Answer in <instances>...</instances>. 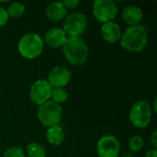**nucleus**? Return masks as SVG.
<instances>
[{
	"instance_id": "12",
	"label": "nucleus",
	"mask_w": 157,
	"mask_h": 157,
	"mask_svg": "<svg viewBox=\"0 0 157 157\" xmlns=\"http://www.w3.org/2000/svg\"><path fill=\"white\" fill-rule=\"evenodd\" d=\"M101 34L103 39L109 43H115L121 40V29L119 24L110 21L104 23L101 28Z\"/></svg>"
},
{
	"instance_id": "13",
	"label": "nucleus",
	"mask_w": 157,
	"mask_h": 157,
	"mask_svg": "<svg viewBox=\"0 0 157 157\" xmlns=\"http://www.w3.org/2000/svg\"><path fill=\"white\" fill-rule=\"evenodd\" d=\"M143 17L144 15L141 8L136 6L129 5L126 6L122 10L123 20L131 27L140 25V22L143 20Z\"/></svg>"
},
{
	"instance_id": "4",
	"label": "nucleus",
	"mask_w": 157,
	"mask_h": 157,
	"mask_svg": "<svg viewBox=\"0 0 157 157\" xmlns=\"http://www.w3.org/2000/svg\"><path fill=\"white\" fill-rule=\"evenodd\" d=\"M38 119L45 127H52L59 125L62 118V107L52 100H48L39 107Z\"/></svg>"
},
{
	"instance_id": "10",
	"label": "nucleus",
	"mask_w": 157,
	"mask_h": 157,
	"mask_svg": "<svg viewBox=\"0 0 157 157\" xmlns=\"http://www.w3.org/2000/svg\"><path fill=\"white\" fill-rule=\"evenodd\" d=\"M72 74L66 67H54L48 76V83L52 88H63L71 81Z\"/></svg>"
},
{
	"instance_id": "8",
	"label": "nucleus",
	"mask_w": 157,
	"mask_h": 157,
	"mask_svg": "<svg viewBox=\"0 0 157 157\" xmlns=\"http://www.w3.org/2000/svg\"><path fill=\"white\" fill-rule=\"evenodd\" d=\"M97 153L99 157H119L121 144L115 136L105 135L97 144Z\"/></svg>"
},
{
	"instance_id": "21",
	"label": "nucleus",
	"mask_w": 157,
	"mask_h": 157,
	"mask_svg": "<svg viewBox=\"0 0 157 157\" xmlns=\"http://www.w3.org/2000/svg\"><path fill=\"white\" fill-rule=\"evenodd\" d=\"M8 21V16L5 8L0 6V27H3Z\"/></svg>"
},
{
	"instance_id": "18",
	"label": "nucleus",
	"mask_w": 157,
	"mask_h": 157,
	"mask_svg": "<svg viewBox=\"0 0 157 157\" xmlns=\"http://www.w3.org/2000/svg\"><path fill=\"white\" fill-rule=\"evenodd\" d=\"M51 98H52V101L57 104H61L67 100L68 93L64 88H60V87L52 88V93H51Z\"/></svg>"
},
{
	"instance_id": "20",
	"label": "nucleus",
	"mask_w": 157,
	"mask_h": 157,
	"mask_svg": "<svg viewBox=\"0 0 157 157\" xmlns=\"http://www.w3.org/2000/svg\"><path fill=\"white\" fill-rule=\"evenodd\" d=\"M3 157H25V155H24L23 150L20 147L13 146V147L8 148L5 152Z\"/></svg>"
},
{
	"instance_id": "16",
	"label": "nucleus",
	"mask_w": 157,
	"mask_h": 157,
	"mask_svg": "<svg viewBox=\"0 0 157 157\" xmlns=\"http://www.w3.org/2000/svg\"><path fill=\"white\" fill-rule=\"evenodd\" d=\"M7 13L8 17H14V18H17L23 16V14L25 13V5L21 4V3H17V2H14L11 3L9 5V6L7 7V9L6 10Z\"/></svg>"
},
{
	"instance_id": "17",
	"label": "nucleus",
	"mask_w": 157,
	"mask_h": 157,
	"mask_svg": "<svg viewBox=\"0 0 157 157\" xmlns=\"http://www.w3.org/2000/svg\"><path fill=\"white\" fill-rule=\"evenodd\" d=\"M27 154L29 157H45L46 152L41 144L39 143H31L27 147Z\"/></svg>"
},
{
	"instance_id": "2",
	"label": "nucleus",
	"mask_w": 157,
	"mask_h": 157,
	"mask_svg": "<svg viewBox=\"0 0 157 157\" xmlns=\"http://www.w3.org/2000/svg\"><path fill=\"white\" fill-rule=\"evenodd\" d=\"M63 52L67 62L75 65L85 63L89 54L86 41L80 37H68L63 46Z\"/></svg>"
},
{
	"instance_id": "9",
	"label": "nucleus",
	"mask_w": 157,
	"mask_h": 157,
	"mask_svg": "<svg viewBox=\"0 0 157 157\" xmlns=\"http://www.w3.org/2000/svg\"><path fill=\"white\" fill-rule=\"evenodd\" d=\"M52 87L45 79L35 81L29 89V98L36 105H42L51 98Z\"/></svg>"
},
{
	"instance_id": "6",
	"label": "nucleus",
	"mask_w": 157,
	"mask_h": 157,
	"mask_svg": "<svg viewBox=\"0 0 157 157\" xmlns=\"http://www.w3.org/2000/svg\"><path fill=\"white\" fill-rule=\"evenodd\" d=\"M92 11L94 17L104 24L115 18L118 13V6L112 0H97L93 4Z\"/></svg>"
},
{
	"instance_id": "15",
	"label": "nucleus",
	"mask_w": 157,
	"mask_h": 157,
	"mask_svg": "<svg viewBox=\"0 0 157 157\" xmlns=\"http://www.w3.org/2000/svg\"><path fill=\"white\" fill-rule=\"evenodd\" d=\"M65 138V133L63 129L59 126H52L48 128L47 132H46V139L48 141L49 144H52V145H60L63 143Z\"/></svg>"
},
{
	"instance_id": "26",
	"label": "nucleus",
	"mask_w": 157,
	"mask_h": 157,
	"mask_svg": "<svg viewBox=\"0 0 157 157\" xmlns=\"http://www.w3.org/2000/svg\"><path fill=\"white\" fill-rule=\"evenodd\" d=\"M122 157H134V156H133L132 154H125V155H124Z\"/></svg>"
},
{
	"instance_id": "14",
	"label": "nucleus",
	"mask_w": 157,
	"mask_h": 157,
	"mask_svg": "<svg viewBox=\"0 0 157 157\" xmlns=\"http://www.w3.org/2000/svg\"><path fill=\"white\" fill-rule=\"evenodd\" d=\"M67 9L63 6V2H52L48 5L46 8V16L52 22L61 21L65 17Z\"/></svg>"
},
{
	"instance_id": "1",
	"label": "nucleus",
	"mask_w": 157,
	"mask_h": 157,
	"mask_svg": "<svg viewBox=\"0 0 157 157\" xmlns=\"http://www.w3.org/2000/svg\"><path fill=\"white\" fill-rule=\"evenodd\" d=\"M120 40L121 47L126 51L139 52L145 48L148 42L147 30L142 25L130 27L121 33Z\"/></svg>"
},
{
	"instance_id": "3",
	"label": "nucleus",
	"mask_w": 157,
	"mask_h": 157,
	"mask_svg": "<svg viewBox=\"0 0 157 157\" xmlns=\"http://www.w3.org/2000/svg\"><path fill=\"white\" fill-rule=\"evenodd\" d=\"M44 48L42 38L37 33H28L21 37L17 44L20 55L26 59H35L40 56Z\"/></svg>"
},
{
	"instance_id": "19",
	"label": "nucleus",
	"mask_w": 157,
	"mask_h": 157,
	"mask_svg": "<svg viewBox=\"0 0 157 157\" xmlns=\"http://www.w3.org/2000/svg\"><path fill=\"white\" fill-rule=\"evenodd\" d=\"M144 146V139L139 136V135H135L133 137L131 138V140L129 141V148L132 152H139Z\"/></svg>"
},
{
	"instance_id": "5",
	"label": "nucleus",
	"mask_w": 157,
	"mask_h": 157,
	"mask_svg": "<svg viewBox=\"0 0 157 157\" xmlns=\"http://www.w3.org/2000/svg\"><path fill=\"white\" fill-rule=\"evenodd\" d=\"M152 108L148 101L139 100L135 102L130 111V121L132 124L139 129L146 128L151 122Z\"/></svg>"
},
{
	"instance_id": "24",
	"label": "nucleus",
	"mask_w": 157,
	"mask_h": 157,
	"mask_svg": "<svg viewBox=\"0 0 157 157\" xmlns=\"http://www.w3.org/2000/svg\"><path fill=\"white\" fill-rule=\"evenodd\" d=\"M157 156V151L156 149H152L150 151H148L146 153L145 157H156Z\"/></svg>"
},
{
	"instance_id": "11",
	"label": "nucleus",
	"mask_w": 157,
	"mask_h": 157,
	"mask_svg": "<svg viewBox=\"0 0 157 157\" xmlns=\"http://www.w3.org/2000/svg\"><path fill=\"white\" fill-rule=\"evenodd\" d=\"M64 30L61 28H52L45 33L44 40L47 45L52 48H60L63 47L67 37Z\"/></svg>"
},
{
	"instance_id": "7",
	"label": "nucleus",
	"mask_w": 157,
	"mask_h": 157,
	"mask_svg": "<svg viewBox=\"0 0 157 157\" xmlns=\"http://www.w3.org/2000/svg\"><path fill=\"white\" fill-rule=\"evenodd\" d=\"M87 28V18L81 13L70 14L63 22V29L70 37H80Z\"/></svg>"
},
{
	"instance_id": "22",
	"label": "nucleus",
	"mask_w": 157,
	"mask_h": 157,
	"mask_svg": "<svg viewBox=\"0 0 157 157\" xmlns=\"http://www.w3.org/2000/svg\"><path fill=\"white\" fill-rule=\"evenodd\" d=\"M63 6H65V8H70V9H74L79 4H80V1L79 0H66L64 2H63Z\"/></svg>"
},
{
	"instance_id": "23",
	"label": "nucleus",
	"mask_w": 157,
	"mask_h": 157,
	"mask_svg": "<svg viewBox=\"0 0 157 157\" xmlns=\"http://www.w3.org/2000/svg\"><path fill=\"white\" fill-rule=\"evenodd\" d=\"M151 143L154 146V149H156L157 147V131H155L151 135Z\"/></svg>"
},
{
	"instance_id": "25",
	"label": "nucleus",
	"mask_w": 157,
	"mask_h": 157,
	"mask_svg": "<svg viewBox=\"0 0 157 157\" xmlns=\"http://www.w3.org/2000/svg\"><path fill=\"white\" fill-rule=\"evenodd\" d=\"M156 102H157V99L156 98H155V100H154V109H155V112H157Z\"/></svg>"
}]
</instances>
